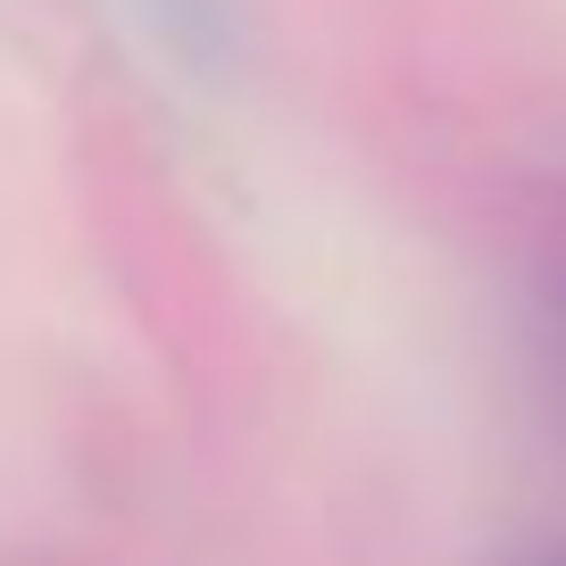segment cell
Masks as SVG:
<instances>
[{
  "label": "cell",
  "mask_w": 566,
  "mask_h": 566,
  "mask_svg": "<svg viewBox=\"0 0 566 566\" xmlns=\"http://www.w3.org/2000/svg\"><path fill=\"white\" fill-rule=\"evenodd\" d=\"M558 566H566V558H558Z\"/></svg>",
  "instance_id": "cell-1"
}]
</instances>
